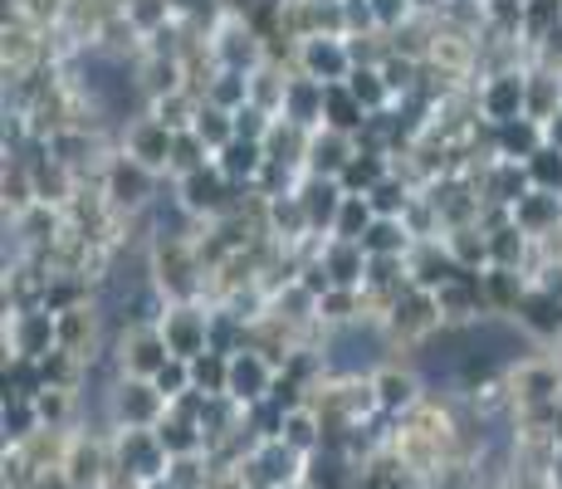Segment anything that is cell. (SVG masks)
I'll return each instance as SVG.
<instances>
[{
  "label": "cell",
  "instance_id": "cell-1",
  "mask_svg": "<svg viewBox=\"0 0 562 489\" xmlns=\"http://www.w3.org/2000/svg\"><path fill=\"white\" fill-rule=\"evenodd\" d=\"M161 181L167 177H157V171H147L143 162H133V157H123V152H113V157L99 167V196H103V205L117 215V221H137V215L147 211V205L157 201V191H161Z\"/></svg>",
  "mask_w": 562,
  "mask_h": 489
},
{
  "label": "cell",
  "instance_id": "cell-2",
  "mask_svg": "<svg viewBox=\"0 0 562 489\" xmlns=\"http://www.w3.org/2000/svg\"><path fill=\"white\" fill-rule=\"evenodd\" d=\"M533 69V64H528ZM528 69H504V74H484L480 84L470 89L474 108H480L484 123L504 127V123H518L528 118Z\"/></svg>",
  "mask_w": 562,
  "mask_h": 489
},
{
  "label": "cell",
  "instance_id": "cell-3",
  "mask_svg": "<svg viewBox=\"0 0 562 489\" xmlns=\"http://www.w3.org/2000/svg\"><path fill=\"white\" fill-rule=\"evenodd\" d=\"M108 407H113V421L123 431H157L167 421L171 401L161 397L153 382H137V377H123V382L108 387Z\"/></svg>",
  "mask_w": 562,
  "mask_h": 489
},
{
  "label": "cell",
  "instance_id": "cell-4",
  "mask_svg": "<svg viewBox=\"0 0 562 489\" xmlns=\"http://www.w3.org/2000/svg\"><path fill=\"white\" fill-rule=\"evenodd\" d=\"M161 338L181 363L205 357L211 353V303H171L167 319H161Z\"/></svg>",
  "mask_w": 562,
  "mask_h": 489
},
{
  "label": "cell",
  "instance_id": "cell-5",
  "mask_svg": "<svg viewBox=\"0 0 562 489\" xmlns=\"http://www.w3.org/2000/svg\"><path fill=\"white\" fill-rule=\"evenodd\" d=\"M5 347L10 357H45L59 347V313L49 309H20V313H5Z\"/></svg>",
  "mask_w": 562,
  "mask_h": 489
},
{
  "label": "cell",
  "instance_id": "cell-6",
  "mask_svg": "<svg viewBox=\"0 0 562 489\" xmlns=\"http://www.w3.org/2000/svg\"><path fill=\"white\" fill-rule=\"evenodd\" d=\"M211 59H215V69L255 74L269 64V45L245 25V20H225V25L211 35Z\"/></svg>",
  "mask_w": 562,
  "mask_h": 489
},
{
  "label": "cell",
  "instance_id": "cell-7",
  "mask_svg": "<svg viewBox=\"0 0 562 489\" xmlns=\"http://www.w3.org/2000/svg\"><path fill=\"white\" fill-rule=\"evenodd\" d=\"M171 143H177V133L171 127H161L153 113L133 118V123L117 133V152L133 162H143L147 171H157V177H167L171 171Z\"/></svg>",
  "mask_w": 562,
  "mask_h": 489
},
{
  "label": "cell",
  "instance_id": "cell-8",
  "mask_svg": "<svg viewBox=\"0 0 562 489\" xmlns=\"http://www.w3.org/2000/svg\"><path fill=\"white\" fill-rule=\"evenodd\" d=\"M103 347H113L123 377H137V382H153L161 367L171 363V347H167V338H161V329H133L117 343H103Z\"/></svg>",
  "mask_w": 562,
  "mask_h": 489
},
{
  "label": "cell",
  "instance_id": "cell-9",
  "mask_svg": "<svg viewBox=\"0 0 562 489\" xmlns=\"http://www.w3.org/2000/svg\"><path fill=\"white\" fill-rule=\"evenodd\" d=\"M509 397L518 401V407H553V401H562V363L558 357H528L524 367H514L509 373Z\"/></svg>",
  "mask_w": 562,
  "mask_h": 489
},
{
  "label": "cell",
  "instance_id": "cell-10",
  "mask_svg": "<svg viewBox=\"0 0 562 489\" xmlns=\"http://www.w3.org/2000/svg\"><path fill=\"white\" fill-rule=\"evenodd\" d=\"M352 49L348 40H328V35H313V40H299V74L304 79H318V84H348L352 79Z\"/></svg>",
  "mask_w": 562,
  "mask_h": 489
},
{
  "label": "cell",
  "instance_id": "cell-11",
  "mask_svg": "<svg viewBox=\"0 0 562 489\" xmlns=\"http://www.w3.org/2000/svg\"><path fill=\"white\" fill-rule=\"evenodd\" d=\"M372 387H376V407H382L386 416H411V411L426 401V382H420V373L411 363L382 367V373L372 377Z\"/></svg>",
  "mask_w": 562,
  "mask_h": 489
},
{
  "label": "cell",
  "instance_id": "cell-12",
  "mask_svg": "<svg viewBox=\"0 0 562 489\" xmlns=\"http://www.w3.org/2000/svg\"><path fill=\"white\" fill-rule=\"evenodd\" d=\"M294 196L308 215V231L318 235V241H333V225H338V211H342V201H348V191L333 177H304Z\"/></svg>",
  "mask_w": 562,
  "mask_h": 489
},
{
  "label": "cell",
  "instance_id": "cell-13",
  "mask_svg": "<svg viewBox=\"0 0 562 489\" xmlns=\"http://www.w3.org/2000/svg\"><path fill=\"white\" fill-rule=\"evenodd\" d=\"M474 187H480L484 201H494V205H514L524 201L528 191H533V177H528V167L524 162H504V157H494V162H484L480 171H474Z\"/></svg>",
  "mask_w": 562,
  "mask_h": 489
},
{
  "label": "cell",
  "instance_id": "cell-14",
  "mask_svg": "<svg viewBox=\"0 0 562 489\" xmlns=\"http://www.w3.org/2000/svg\"><path fill=\"white\" fill-rule=\"evenodd\" d=\"M460 275H470V269L456 265V255H450L446 241H426L411 249V285L426 289V293H440L446 285H456Z\"/></svg>",
  "mask_w": 562,
  "mask_h": 489
},
{
  "label": "cell",
  "instance_id": "cell-15",
  "mask_svg": "<svg viewBox=\"0 0 562 489\" xmlns=\"http://www.w3.org/2000/svg\"><path fill=\"white\" fill-rule=\"evenodd\" d=\"M279 367L269 363L265 353H255V347H245V353L231 357V397L240 401V407H255V401L269 397V387H274Z\"/></svg>",
  "mask_w": 562,
  "mask_h": 489
},
{
  "label": "cell",
  "instance_id": "cell-16",
  "mask_svg": "<svg viewBox=\"0 0 562 489\" xmlns=\"http://www.w3.org/2000/svg\"><path fill=\"white\" fill-rule=\"evenodd\" d=\"M323 98H328V84L294 74V79H289V93H284V113L279 118L304 127V133H323Z\"/></svg>",
  "mask_w": 562,
  "mask_h": 489
},
{
  "label": "cell",
  "instance_id": "cell-17",
  "mask_svg": "<svg viewBox=\"0 0 562 489\" xmlns=\"http://www.w3.org/2000/svg\"><path fill=\"white\" fill-rule=\"evenodd\" d=\"M358 157V137L348 133H333V127H323V133H313V147H308V177H342V167Z\"/></svg>",
  "mask_w": 562,
  "mask_h": 489
},
{
  "label": "cell",
  "instance_id": "cell-18",
  "mask_svg": "<svg viewBox=\"0 0 562 489\" xmlns=\"http://www.w3.org/2000/svg\"><path fill=\"white\" fill-rule=\"evenodd\" d=\"M323 269L333 275V289H367V249L352 241H323Z\"/></svg>",
  "mask_w": 562,
  "mask_h": 489
},
{
  "label": "cell",
  "instance_id": "cell-19",
  "mask_svg": "<svg viewBox=\"0 0 562 489\" xmlns=\"http://www.w3.org/2000/svg\"><path fill=\"white\" fill-rule=\"evenodd\" d=\"M265 162H269L265 143H240V137H235L231 147L215 152V167H221V177L231 181V187H255L259 171H265Z\"/></svg>",
  "mask_w": 562,
  "mask_h": 489
},
{
  "label": "cell",
  "instance_id": "cell-20",
  "mask_svg": "<svg viewBox=\"0 0 562 489\" xmlns=\"http://www.w3.org/2000/svg\"><path fill=\"white\" fill-rule=\"evenodd\" d=\"M543 143H548V133L533 123V118H518V123L494 127V157H504V162H528Z\"/></svg>",
  "mask_w": 562,
  "mask_h": 489
},
{
  "label": "cell",
  "instance_id": "cell-21",
  "mask_svg": "<svg viewBox=\"0 0 562 489\" xmlns=\"http://www.w3.org/2000/svg\"><path fill=\"white\" fill-rule=\"evenodd\" d=\"M528 285H533V279L518 275V269H484V303H490V313L514 319V309L524 303Z\"/></svg>",
  "mask_w": 562,
  "mask_h": 489
},
{
  "label": "cell",
  "instance_id": "cell-22",
  "mask_svg": "<svg viewBox=\"0 0 562 489\" xmlns=\"http://www.w3.org/2000/svg\"><path fill=\"white\" fill-rule=\"evenodd\" d=\"M558 108H562V74L533 64V69H528V118H533L538 127H548L558 118Z\"/></svg>",
  "mask_w": 562,
  "mask_h": 489
},
{
  "label": "cell",
  "instance_id": "cell-23",
  "mask_svg": "<svg viewBox=\"0 0 562 489\" xmlns=\"http://www.w3.org/2000/svg\"><path fill=\"white\" fill-rule=\"evenodd\" d=\"M367 118H372V113H367L358 98L348 93V84H328V98H323V127L358 137L362 127H367Z\"/></svg>",
  "mask_w": 562,
  "mask_h": 489
},
{
  "label": "cell",
  "instance_id": "cell-24",
  "mask_svg": "<svg viewBox=\"0 0 562 489\" xmlns=\"http://www.w3.org/2000/svg\"><path fill=\"white\" fill-rule=\"evenodd\" d=\"M386 177H392V157H382V152H358V157L342 167L338 187L348 191V196H372Z\"/></svg>",
  "mask_w": 562,
  "mask_h": 489
},
{
  "label": "cell",
  "instance_id": "cell-25",
  "mask_svg": "<svg viewBox=\"0 0 562 489\" xmlns=\"http://www.w3.org/2000/svg\"><path fill=\"white\" fill-rule=\"evenodd\" d=\"M289 79H294V74L279 69V64H265V69H255V74H250V103L265 108L269 118H279V113H284Z\"/></svg>",
  "mask_w": 562,
  "mask_h": 489
},
{
  "label": "cell",
  "instance_id": "cell-26",
  "mask_svg": "<svg viewBox=\"0 0 562 489\" xmlns=\"http://www.w3.org/2000/svg\"><path fill=\"white\" fill-rule=\"evenodd\" d=\"M205 103L221 108V113H240L250 103V74H231V69H215L211 84H205Z\"/></svg>",
  "mask_w": 562,
  "mask_h": 489
},
{
  "label": "cell",
  "instance_id": "cell-27",
  "mask_svg": "<svg viewBox=\"0 0 562 489\" xmlns=\"http://www.w3.org/2000/svg\"><path fill=\"white\" fill-rule=\"evenodd\" d=\"M123 20L133 25V35L143 40V45L153 35H161L167 25H177V15H171L167 0H123Z\"/></svg>",
  "mask_w": 562,
  "mask_h": 489
},
{
  "label": "cell",
  "instance_id": "cell-28",
  "mask_svg": "<svg viewBox=\"0 0 562 489\" xmlns=\"http://www.w3.org/2000/svg\"><path fill=\"white\" fill-rule=\"evenodd\" d=\"M416 196H420V191L411 187L406 177H396V171H392V177H386L382 187L367 196V205H372L376 221H402V215L411 211V201H416Z\"/></svg>",
  "mask_w": 562,
  "mask_h": 489
},
{
  "label": "cell",
  "instance_id": "cell-29",
  "mask_svg": "<svg viewBox=\"0 0 562 489\" xmlns=\"http://www.w3.org/2000/svg\"><path fill=\"white\" fill-rule=\"evenodd\" d=\"M450 255H456L460 269H470V275H484L490 269V235L480 231V225H464V231H450L446 235Z\"/></svg>",
  "mask_w": 562,
  "mask_h": 489
},
{
  "label": "cell",
  "instance_id": "cell-30",
  "mask_svg": "<svg viewBox=\"0 0 562 489\" xmlns=\"http://www.w3.org/2000/svg\"><path fill=\"white\" fill-rule=\"evenodd\" d=\"M157 441H161V451L171 455V460H187V455H201V445H211L205 441V431L201 426H191V421H177V416H167L157 426Z\"/></svg>",
  "mask_w": 562,
  "mask_h": 489
},
{
  "label": "cell",
  "instance_id": "cell-31",
  "mask_svg": "<svg viewBox=\"0 0 562 489\" xmlns=\"http://www.w3.org/2000/svg\"><path fill=\"white\" fill-rule=\"evenodd\" d=\"M362 249H367V259H376V255H411L416 241H411V231L402 221H372V231L362 235Z\"/></svg>",
  "mask_w": 562,
  "mask_h": 489
},
{
  "label": "cell",
  "instance_id": "cell-32",
  "mask_svg": "<svg viewBox=\"0 0 562 489\" xmlns=\"http://www.w3.org/2000/svg\"><path fill=\"white\" fill-rule=\"evenodd\" d=\"M215 162V152L196 137V127L191 133H177V143H171V171L167 177L171 181H181V177H191V171H201V167H211Z\"/></svg>",
  "mask_w": 562,
  "mask_h": 489
},
{
  "label": "cell",
  "instance_id": "cell-33",
  "mask_svg": "<svg viewBox=\"0 0 562 489\" xmlns=\"http://www.w3.org/2000/svg\"><path fill=\"white\" fill-rule=\"evenodd\" d=\"M191 387L201 391V397H231V357L221 353H205L191 363Z\"/></svg>",
  "mask_w": 562,
  "mask_h": 489
},
{
  "label": "cell",
  "instance_id": "cell-34",
  "mask_svg": "<svg viewBox=\"0 0 562 489\" xmlns=\"http://www.w3.org/2000/svg\"><path fill=\"white\" fill-rule=\"evenodd\" d=\"M348 93L358 98V103L367 108V113H386V108H396V98H392V89H386L382 69H352Z\"/></svg>",
  "mask_w": 562,
  "mask_h": 489
},
{
  "label": "cell",
  "instance_id": "cell-35",
  "mask_svg": "<svg viewBox=\"0 0 562 489\" xmlns=\"http://www.w3.org/2000/svg\"><path fill=\"white\" fill-rule=\"evenodd\" d=\"M372 205H367V196H348L342 201V211H338V225H333V241H352V245H362V235L372 231Z\"/></svg>",
  "mask_w": 562,
  "mask_h": 489
},
{
  "label": "cell",
  "instance_id": "cell-36",
  "mask_svg": "<svg viewBox=\"0 0 562 489\" xmlns=\"http://www.w3.org/2000/svg\"><path fill=\"white\" fill-rule=\"evenodd\" d=\"M196 137L211 152H221V147H231L235 143V113H221V108H211V103H201V113H196Z\"/></svg>",
  "mask_w": 562,
  "mask_h": 489
},
{
  "label": "cell",
  "instance_id": "cell-37",
  "mask_svg": "<svg viewBox=\"0 0 562 489\" xmlns=\"http://www.w3.org/2000/svg\"><path fill=\"white\" fill-rule=\"evenodd\" d=\"M524 167H528V177H533V191H558L562 196V152L558 147L543 143Z\"/></svg>",
  "mask_w": 562,
  "mask_h": 489
},
{
  "label": "cell",
  "instance_id": "cell-38",
  "mask_svg": "<svg viewBox=\"0 0 562 489\" xmlns=\"http://www.w3.org/2000/svg\"><path fill=\"white\" fill-rule=\"evenodd\" d=\"M40 431V411H35V401H25V397H5V441L10 445H20V441H30Z\"/></svg>",
  "mask_w": 562,
  "mask_h": 489
},
{
  "label": "cell",
  "instance_id": "cell-39",
  "mask_svg": "<svg viewBox=\"0 0 562 489\" xmlns=\"http://www.w3.org/2000/svg\"><path fill=\"white\" fill-rule=\"evenodd\" d=\"M74 401H79V397H74V391H40V397H35V411H40V426H64V421H69L74 416Z\"/></svg>",
  "mask_w": 562,
  "mask_h": 489
},
{
  "label": "cell",
  "instance_id": "cell-40",
  "mask_svg": "<svg viewBox=\"0 0 562 489\" xmlns=\"http://www.w3.org/2000/svg\"><path fill=\"white\" fill-rule=\"evenodd\" d=\"M274 123H279V118H269L265 108L245 103L240 113H235V137H240V143H265V137L274 133Z\"/></svg>",
  "mask_w": 562,
  "mask_h": 489
},
{
  "label": "cell",
  "instance_id": "cell-41",
  "mask_svg": "<svg viewBox=\"0 0 562 489\" xmlns=\"http://www.w3.org/2000/svg\"><path fill=\"white\" fill-rule=\"evenodd\" d=\"M153 387H157L167 401L187 397V391H191V363H181V357H171V363H167V367H161V373L153 377Z\"/></svg>",
  "mask_w": 562,
  "mask_h": 489
},
{
  "label": "cell",
  "instance_id": "cell-42",
  "mask_svg": "<svg viewBox=\"0 0 562 489\" xmlns=\"http://www.w3.org/2000/svg\"><path fill=\"white\" fill-rule=\"evenodd\" d=\"M372 15H376V30H382V35H396L402 25L416 20V10H411V0H372Z\"/></svg>",
  "mask_w": 562,
  "mask_h": 489
},
{
  "label": "cell",
  "instance_id": "cell-43",
  "mask_svg": "<svg viewBox=\"0 0 562 489\" xmlns=\"http://www.w3.org/2000/svg\"><path fill=\"white\" fill-rule=\"evenodd\" d=\"M342 10H348V40L352 35H382V30H376V15H372V0H342Z\"/></svg>",
  "mask_w": 562,
  "mask_h": 489
},
{
  "label": "cell",
  "instance_id": "cell-44",
  "mask_svg": "<svg viewBox=\"0 0 562 489\" xmlns=\"http://www.w3.org/2000/svg\"><path fill=\"white\" fill-rule=\"evenodd\" d=\"M167 5H171V15H177V20H191L201 0H167Z\"/></svg>",
  "mask_w": 562,
  "mask_h": 489
},
{
  "label": "cell",
  "instance_id": "cell-45",
  "mask_svg": "<svg viewBox=\"0 0 562 489\" xmlns=\"http://www.w3.org/2000/svg\"><path fill=\"white\" fill-rule=\"evenodd\" d=\"M543 133H548V147H558V152H562V108H558V118L543 127Z\"/></svg>",
  "mask_w": 562,
  "mask_h": 489
},
{
  "label": "cell",
  "instance_id": "cell-46",
  "mask_svg": "<svg viewBox=\"0 0 562 489\" xmlns=\"http://www.w3.org/2000/svg\"><path fill=\"white\" fill-rule=\"evenodd\" d=\"M484 5H490V0H484Z\"/></svg>",
  "mask_w": 562,
  "mask_h": 489
}]
</instances>
